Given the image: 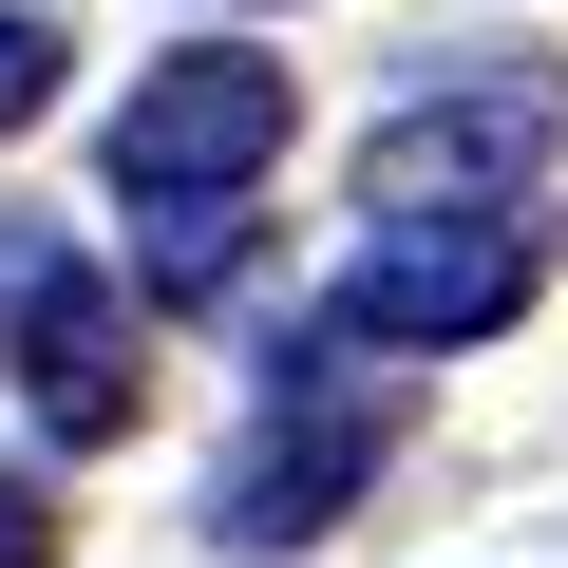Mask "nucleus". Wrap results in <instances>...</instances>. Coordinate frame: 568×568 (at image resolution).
I'll list each match as a JSON object with an SVG mask.
<instances>
[{
    "instance_id": "obj_1",
    "label": "nucleus",
    "mask_w": 568,
    "mask_h": 568,
    "mask_svg": "<svg viewBox=\"0 0 568 568\" xmlns=\"http://www.w3.org/2000/svg\"><path fill=\"white\" fill-rule=\"evenodd\" d=\"M284 58L265 39H171L133 95H114V133H95V190H114V227H152V246H190V227H246L265 209V171H284Z\"/></svg>"
},
{
    "instance_id": "obj_2",
    "label": "nucleus",
    "mask_w": 568,
    "mask_h": 568,
    "mask_svg": "<svg viewBox=\"0 0 568 568\" xmlns=\"http://www.w3.org/2000/svg\"><path fill=\"white\" fill-rule=\"evenodd\" d=\"M379 474H398V361L304 323V342H265V417H246V455L209 493V549H323Z\"/></svg>"
},
{
    "instance_id": "obj_3",
    "label": "nucleus",
    "mask_w": 568,
    "mask_h": 568,
    "mask_svg": "<svg viewBox=\"0 0 568 568\" xmlns=\"http://www.w3.org/2000/svg\"><path fill=\"white\" fill-rule=\"evenodd\" d=\"M530 284H549V227L530 209H379L361 265L323 284V323L379 342V361H455V342L530 323Z\"/></svg>"
},
{
    "instance_id": "obj_4",
    "label": "nucleus",
    "mask_w": 568,
    "mask_h": 568,
    "mask_svg": "<svg viewBox=\"0 0 568 568\" xmlns=\"http://www.w3.org/2000/svg\"><path fill=\"white\" fill-rule=\"evenodd\" d=\"M549 152H568V58H455L361 133V190L379 209H511V190H549Z\"/></svg>"
},
{
    "instance_id": "obj_5",
    "label": "nucleus",
    "mask_w": 568,
    "mask_h": 568,
    "mask_svg": "<svg viewBox=\"0 0 568 568\" xmlns=\"http://www.w3.org/2000/svg\"><path fill=\"white\" fill-rule=\"evenodd\" d=\"M0 379H20V417L58 455H114L152 417V361H133V304H114L95 246H39L20 284H0Z\"/></svg>"
},
{
    "instance_id": "obj_6",
    "label": "nucleus",
    "mask_w": 568,
    "mask_h": 568,
    "mask_svg": "<svg viewBox=\"0 0 568 568\" xmlns=\"http://www.w3.org/2000/svg\"><path fill=\"white\" fill-rule=\"evenodd\" d=\"M58 77H77L58 0H0V133H39V114H58Z\"/></svg>"
},
{
    "instance_id": "obj_7",
    "label": "nucleus",
    "mask_w": 568,
    "mask_h": 568,
    "mask_svg": "<svg viewBox=\"0 0 568 568\" xmlns=\"http://www.w3.org/2000/svg\"><path fill=\"white\" fill-rule=\"evenodd\" d=\"M0 568H58V493H20V474H0Z\"/></svg>"
}]
</instances>
